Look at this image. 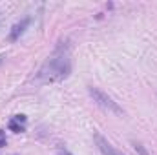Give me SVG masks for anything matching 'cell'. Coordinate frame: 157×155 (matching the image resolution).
Returning <instances> with one entry per match:
<instances>
[{
  "label": "cell",
  "mask_w": 157,
  "mask_h": 155,
  "mask_svg": "<svg viewBox=\"0 0 157 155\" xmlns=\"http://www.w3.org/2000/svg\"><path fill=\"white\" fill-rule=\"evenodd\" d=\"M71 73V49L68 42H59L37 73L39 82H59Z\"/></svg>",
  "instance_id": "6da1fadb"
},
{
  "label": "cell",
  "mask_w": 157,
  "mask_h": 155,
  "mask_svg": "<svg viewBox=\"0 0 157 155\" xmlns=\"http://www.w3.org/2000/svg\"><path fill=\"white\" fill-rule=\"evenodd\" d=\"M88 93H90V97L93 99V102H95L97 106H101L102 110H106V112H110V113H113V115H119V117L124 115V110L119 106L108 93H104L102 89L90 86V88H88Z\"/></svg>",
  "instance_id": "7a4b0ae2"
},
{
  "label": "cell",
  "mask_w": 157,
  "mask_h": 155,
  "mask_svg": "<svg viewBox=\"0 0 157 155\" xmlns=\"http://www.w3.org/2000/svg\"><path fill=\"white\" fill-rule=\"evenodd\" d=\"M95 142H97V148L101 150V153L102 155H122L121 152H117V150H115V148H113V146L102 137V135H99V133L95 135Z\"/></svg>",
  "instance_id": "3957f363"
},
{
  "label": "cell",
  "mask_w": 157,
  "mask_h": 155,
  "mask_svg": "<svg viewBox=\"0 0 157 155\" xmlns=\"http://www.w3.org/2000/svg\"><path fill=\"white\" fill-rule=\"evenodd\" d=\"M29 22H31L29 18H24V20H20L18 24H15V26L11 28V33H9V40H13V42H15V40H18V39H20V37L24 35L26 28L29 26Z\"/></svg>",
  "instance_id": "277c9868"
},
{
  "label": "cell",
  "mask_w": 157,
  "mask_h": 155,
  "mask_svg": "<svg viewBox=\"0 0 157 155\" xmlns=\"http://www.w3.org/2000/svg\"><path fill=\"white\" fill-rule=\"evenodd\" d=\"M9 130L11 131H15V133H22V131H26V128H24V124H20V122H17V120H9Z\"/></svg>",
  "instance_id": "5b68a950"
},
{
  "label": "cell",
  "mask_w": 157,
  "mask_h": 155,
  "mask_svg": "<svg viewBox=\"0 0 157 155\" xmlns=\"http://www.w3.org/2000/svg\"><path fill=\"white\" fill-rule=\"evenodd\" d=\"M133 148H135V152H137L139 155H150L148 152H146V148H144L141 142H133Z\"/></svg>",
  "instance_id": "8992f818"
},
{
  "label": "cell",
  "mask_w": 157,
  "mask_h": 155,
  "mask_svg": "<svg viewBox=\"0 0 157 155\" xmlns=\"http://www.w3.org/2000/svg\"><path fill=\"white\" fill-rule=\"evenodd\" d=\"M13 120H17V122H20V124H24V122L28 120V117H26V115H15V117H13Z\"/></svg>",
  "instance_id": "52a82bcc"
},
{
  "label": "cell",
  "mask_w": 157,
  "mask_h": 155,
  "mask_svg": "<svg viewBox=\"0 0 157 155\" xmlns=\"http://www.w3.org/2000/svg\"><path fill=\"white\" fill-rule=\"evenodd\" d=\"M59 155H71L66 148H62V146H59Z\"/></svg>",
  "instance_id": "ba28073f"
},
{
  "label": "cell",
  "mask_w": 157,
  "mask_h": 155,
  "mask_svg": "<svg viewBox=\"0 0 157 155\" xmlns=\"http://www.w3.org/2000/svg\"><path fill=\"white\" fill-rule=\"evenodd\" d=\"M4 144H6V141H4V139H0V146H4Z\"/></svg>",
  "instance_id": "9c48e42d"
},
{
  "label": "cell",
  "mask_w": 157,
  "mask_h": 155,
  "mask_svg": "<svg viewBox=\"0 0 157 155\" xmlns=\"http://www.w3.org/2000/svg\"><path fill=\"white\" fill-rule=\"evenodd\" d=\"M2 60H4V57H0V64H2Z\"/></svg>",
  "instance_id": "30bf717a"
}]
</instances>
